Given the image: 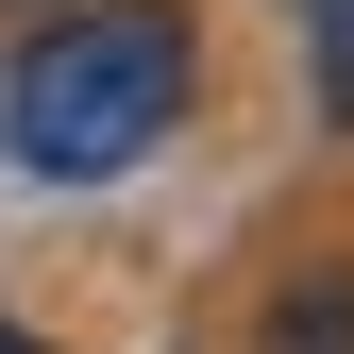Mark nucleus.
Instances as JSON below:
<instances>
[{
    "label": "nucleus",
    "instance_id": "nucleus-1",
    "mask_svg": "<svg viewBox=\"0 0 354 354\" xmlns=\"http://www.w3.org/2000/svg\"><path fill=\"white\" fill-rule=\"evenodd\" d=\"M186 17L169 0H84V17H51L17 51V84H0V152L51 169V186H102V169H136L169 118H186Z\"/></svg>",
    "mask_w": 354,
    "mask_h": 354
},
{
    "label": "nucleus",
    "instance_id": "nucleus-2",
    "mask_svg": "<svg viewBox=\"0 0 354 354\" xmlns=\"http://www.w3.org/2000/svg\"><path fill=\"white\" fill-rule=\"evenodd\" d=\"M270 354H354V270H304L270 304Z\"/></svg>",
    "mask_w": 354,
    "mask_h": 354
},
{
    "label": "nucleus",
    "instance_id": "nucleus-3",
    "mask_svg": "<svg viewBox=\"0 0 354 354\" xmlns=\"http://www.w3.org/2000/svg\"><path fill=\"white\" fill-rule=\"evenodd\" d=\"M304 17H321V102L354 118V0H304Z\"/></svg>",
    "mask_w": 354,
    "mask_h": 354
},
{
    "label": "nucleus",
    "instance_id": "nucleus-4",
    "mask_svg": "<svg viewBox=\"0 0 354 354\" xmlns=\"http://www.w3.org/2000/svg\"><path fill=\"white\" fill-rule=\"evenodd\" d=\"M0 354H34V337H0Z\"/></svg>",
    "mask_w": 354,
    "mask_h": 354
}]
</instances>
